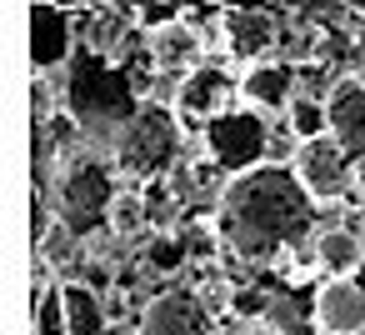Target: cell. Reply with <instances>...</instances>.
<instances>
[{"label": "cell", "mask_w": 365, "mask_h": 335, "mask_svg": "<svg viewBox=\"0 0 365 335\" xmlns=\"http://www.w3.org/2000/svg\"><path fill=\"white\" fill-rule=\"evenodd\" d=\"M310 220H315V200L280 160L225 180L215 195V235L230 255L250 265H270L280 250L305 240Z\"/></svg>", "instance_id": "6da1fadb"}, {"label": "cell", "mask_w": 365, "mask_h": 335, "mask_svg": "<svg viewBox=\"0 0 365 335\" xmlns=\"http://www.w3.org/2000/svg\"><path fill=\"white\" fill-rule=\"evenodd\" d=\"M61 110H66L91 140L110 145V140L120 135V125L140 110L135 81H130L115 61H106V56H96V51L81 46V56H76L71 71H66V105H61Z\"/></svg>", "instance_id": "7a4b0ae2"}, {"label": "cell", "mask_w": 365, "mask_h": 335, "mask_svg": "<svg viewBox=\"0 0 365 335\" xmlns=\"http://www.w3.org/2000/svg\"><path fill=\"white\" fill-rule=\"evenodd\" d=\"M185 150V125L175 115V105H160V100H140V110L120 125V135L110 140V165L115 175L125 180H140V185H155L175 170Z\"/></svg>", "instance_id": "3957f363"}, {"label": "cell", "mask_w": 365, "mask_h": 335, "mask_svg": "<svg viewBox=\"0 0 365 335\" xmlns=\"http://www.w3.org/2000/svg\"><path fill=\"white\" fill-rule=\"evenodd\" d=\"M120 195V175L110 160L81 150L71 165H61V180H56V220L66 235L76 240H91L101 230H110V205Z\"/></svg>", "instance_id": "277c9868"}, {"label": "cell", "mask_w": 365, "mask_h": 335, "mask_svg": "<svg viewBox=\"0 0 365 335\" xmlns=\"http://www.w3.org/2000/svg\"><path fill=\"white\" fill-rule=\"evenodd\" d=\"M265 145H270V130H265V120H260V110H225L210 130H205V155H210V165L215 170H225L230 180L235 175H250V170H260V165H270L265 160Z\"/></svg>", "instance_id": "5b68a950"}, {"label": "cell", "mask_w": 365, "mask_h": 335, "mask_svg": "<svg viewBox=\"0 0 365 335\" xmlns=\"http://www.w3.org/2000/svg\"><path fill=\"white\" fill-rule=\"evenodd\" d=\"M235 96H240V76H230L225 61H205L175 86V115L185 130H210L225 110H235L230 105Z\"/></svg>", "instance_id": "8992f818"}, {"label": "cell", "mask_w": 365, "mask_h": 335, "mask_svg": "<svg viewBox=\"0 0 365 335\" xmlns=\"http://www.w3.org/2000/svg\"><path fill=\"white\" fill-rule=\"evenodd\" d=\"M290 170H295V180L305 185V195L315 205H335V200H345L355 190V160L335 135H320V140L300 145Z\"/></svg>", "instance_id": "52a82bcc"}, {"label": "cell", "mask_w": 365, "mask_h": 335, "mask_svg": "<svg viewBox=\"0 0 365 335\" xmlns=\"http://www.w3.org/2000/svg\"><path fill=\"white\" fill-rule=\"evenodd\" d=\"M290 11L280 6H225L220 26H225V56L240 66H260V61H275V46H280V21Z\"/></svg>", "instance_id": "ba28073f"}, {"label": "cell", "mask_w": 365, "mask_h": 335, "mask_svg": "<svg viewBox=\"0 0 365 335\" xmlns=\"http://www.w3.org/2000/svg\"><path fill=\"white\" fill-rule=\"evenodd\" d=\"M135 335H210V305L190 290H160L140 310Z\"/></svg>", "instance_id": "9c48e42d"}, {"label": "cell", "mask_w": 365, "mask_h": 335, "mask_svg": "<svg viewBox=\"0 0 365 335\" xmlns=\"http://www.w3.org/2000/svg\"><path fill=\"white\" fill-rule=\"evenodd\" d=\"M310 320L325 335H365V285L360 280H325L310 295Z\"/></svg>", "instance_id": "30bf717a"}, {"label": "cell", "mask_w": 365, "mask_h": 335, "mask_svg": "<svg viewBox=\"0 0 365 335\" xmlns=\"http://www.w3.org/2000/svg\"><path fill=\"white\" fill-rule=\"evenodd\" d=\"M240 96L250 100V110H290V100L300 96V71L295 61L275 56V61H260V66H245L240 71Z\"/></svg>", "instance_id": "8fae6325"}, {"label": "cell", "mask_w": 365, "mask_h": 335, "mask_svg": "<svg viewBox=\"0 0 365 335\" xmlns=\"http://www.w3.org/2000/svg\"><path fill=\"white\" fill-rule=\"evenodd\" d=\"M31 61L36 76L61 71L71 56V11L66 6H31Z\"/></svg>", "instance_id": "7c38bea8"}, {"label": "cell", "mask_w": 365, "mask_h": 335, "mask_svg": "<svg viewBox=\"0 0 365 335\" xmlns=\"http://www.w3.org/2000/svg\"><path fill=\"white\" fill-rule=\"evenodd\" d=\"M325 110H330V135L350 150V160H360L365 155V81L345 76L340 86H330Z\"/></svg>", "instance_id": "4fadbf2b"}, {"label": "cell", "mask_w": 365, "mask_h": 335, "mask_svg": "<svg viewBox=\"0 0 365 335\" xmlns=\"http://www.w3.org/2000/svg\"><path fill=\"white\" fill-rule=\"evenodd\" d=\"M145 56H150V66H155L160 76H180V81H185L190 71L205 66V56H200V36H195L190 21H175V26L145 36Z\"/></svg>", "instance_id": "5bb4252c"}, {"label": "cell", "mask_w": 365, "mask_h": 335, "mask_svg": "<svg viewBox=\"0 0 365 335\" xmlns=\"http://www.w3.org/2000/svg\"><path fill=\"white\" fill-rule=\"evenodd\" d=\"M61 320H66V335H106L110 330V315L96 295V285L86 280H61Z\"/></svg>", "instance_id": "9a60e30c"}, {"label": "cell", "mask_w": 365, "mask_h": 335, "mask_svg": "<svg viewBox=\"0 0 365 335\" xmlns=\"http://www.w3.org/2000/svg\"><path fill=\"white\" fill-rule=\"evenodd\" d=\"M315 265L325 270V280H350V275L365 265V245H360V235L345 230V225L315 235Z\"/></svg>", "instance_id": "2e32d148"}, {"label": "cell", "mask_w": 365, "mask_h": 335, "mask_svg": "<svg viewBox=\"0 0 365 335\" xmlns=\"http://www.w3.org/2000/svg\"><path fill=\"white\" fill-rule=\"evenodd\" d=\"M285 125H290V135L300 140V145H310V140H320V135H330V110H325V96H295L290 100V110H285Z\"/></svg>", "instance_id": "e0dca14e"}, {"label": "cell", "mask_w": 365, "mask_h": 335, "mask_svg": "<svg viewBox=\"0 0 365 335\" xmlns=\"http://www.w3.org/2000/svg\"><path fill=\"white\" fill-rule=\"evenodd\" d=\"M150 225V215H145V190L140 185H125L120 195H115V205H110V235L115 240H130V235H140Z\"/></svg>", "instance_id": "ac0fdd59"}, {"label": "cell", "mask_w": 365, "mask_h": 335, "mask_svg": "<svg viewBox=\"0 0 365 335\" xmlns=\"http://www.w3.org/2000/svg\"><path fill=\"white\" fill-rule=\"evenodd\" d=\"M150 270H160V275H175L185 260H190V240L185 235H175V230H165V235H155L150 245H145V255H140Z\"/></svg>", "instance_id": "d6986e66"}, {"label": "cell", "mask_w": 365, "mask_h": 335, "mask_svg": "<svg viewBox=\"0 0 365 335\" xmlns=\"http://www.w3.org/2000/svg\"><path fill=\"white\" fill-rule=\"evenodd\" d=\"M140 190H145V215H150V225L165 235V225L175 220V205H180L175 190H170V180H155V185H140Z\"/></svg>", "instance_id": "ffe728a7"}, {"label": "cell", "mask_w": 365, "mask_h": 335, "mask_svg": "<svg viewBox=\"0 0 365 335\" xmlns=\"http://www.w3.org/2000/svg\"><path fill=\"white\" fill-rule=\"evenodd\" d=\"M175 21H185V6H135V26L145 31V36H155V31H165V26H175Z\"/></svg>", "instance_id": "44dd1931"}, {"label": "cell", "mask_w": 365, "mask_h": 335, "mask_svg": "<svg viewBox=\"0 0 365 335\" xmlns=\"http://www.w3.org/2000/svg\"><path fill=\"white\" fill-rule=\"evenodd\" d=\"M36 320H41V335H66V320H61V290H56V285H51V295L41 300V315H36Z\"/></svg>", "instance_id": "7402d4cb"}, {"label": "cell", "mask_w": 365, "mask_h": 335, "mask_svg": "<svg viewBox=\"0 0 365 335\" xmlns=\"http://www.w3.org/2000/svg\"><path fill=\"white\" fill-rule=\"evenodd\" d=\"M355 190H360V195H365V155H360V160H355Z\"/></svg>", "instance_id": "603a6c76"}, {"label": "cell", "mask_w": 365, "mask_h": 335, "mask_svg": "<svg viewBox=\"0 0 365 335\" xmlns=\"http://www.w3.org/2000/svg\"><path fill=\"white\" fill-rule=\"evenodd\" d=\"M245 335H280V330H270V325H255V330H245Z\"/></svg>", "instance_id": "cb8c5ba5"}]
</instances>
